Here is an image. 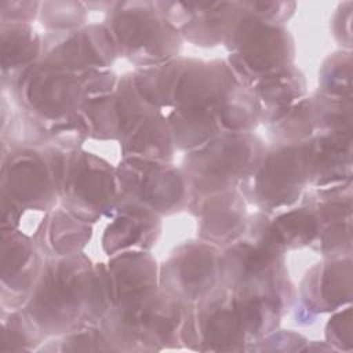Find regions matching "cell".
<instances>
[{
  "label": "cell",
  "mask_w": 353,
  "mask_h": 353,
  "mask_svg": "<svg viewBox=\"0 0 353 353\" xmlns=\"http://www.w3.org/2000/svg\"><path fill=\"white\" fill-rule=\"evenodd\" d=\"M117 175L94 156L73 154L65 157L59 167L58 192L62 193L69 210L83 221H91L113 208Z\"/></svg>",
  "instance_id": "3"
},
{
  "label": "cell",
  "mask_w": 353,
  "mask_h": 353,
  "mask_svg": "<svg viewBox=\"0 0 353 353\" xmlns=\"http://www.w3.org/2000/svg\"><path fill=\"white\" fill-rule=\"evenodd\" d=\"M189 323L190 339L199 345H207L205 349L233 350L247 336L232 291L203 298V302L197 303L196 317Z\"/></svg>",
  "instance_id": "7"
},
{
  "label": "cell",
  "mask_w": 353,
  "mask_h": 353,
  "mask_svg": "<svg viewBox=\"0 0 353 353\" xmlns=\"http://www.w3.org/2000/svg\"><path fill=\"white\" fill-rule=\"evenodd\" d=\"M108 305L98 276L77 255L51 263L36 285L29 316L46 332H72L77 321L101 317Z\"/></svg>",
  "instance_id": "1"
},
{
  "label": "cell",
  "mask_w": 353,
  "mask_h": 353,
  "mask_svg": "<svg viewBox=\"0 0 353 353\" xmlns=\"http://www.w3.org/2000/svg\"><path fill=\"white\" fill-rule=\"evenodd\" d=\"M215 193L216 196L204 204L207 211L203 218V232L211 240L232 237L241 228L240 221L244 215V207H241L240 197L230 190L222 194L221 192Z\"/></svg>",
  "instance_id": "13"
},
{
  "label": "cell",
  "mask_w": 353,
  "mask_h": 353,
  "mask_svg": "<svg viewBox=\"0 0 353 353\" xmlns=\"http://www.w3.org/2000/svg\"><path fill=\"white\" fill-rule=\"evenodd\" d=\"M255 141L250 135L232 134L210 142L189 157V176L203 193L226 190L234 179L245 178L262 159Z\"/></svg>",
  "instance_id": "2"
},
{
  "label": "cell",
  "mask_w": 353,
  "mask_h": 353,
  "mask_svg": "<svg viewBox=\"0 0 353 353\" xmlns=\"http://www.w3.org/2000/svg\"><path fill=\"white\" fill-rule=\"evenodd\" d=\"M310 301L314 309L332 310L350 298V261H342L327 266L309 283Z\"/></svg>",
  "instance_id": "12"
},
{
  "label": "cell",
  "mask_w": 353,
  "mask_h": 353,
  "mask_svg": "<svg viewBox=\"0 0 353 353\" xmlns=\"http://www.w3.org/2000/svg\"><path fill=\"white\" fill-rule=\"evenodd\" d=\"M219 262L210 245H189L167 263V272L161 279L175 299L197 302L211 290Z\"/></svg>",
  "instance_id": "9"
},
{
  "label": "cell",
  "mask_w": 353,
  "mask_h": 353,
  "mask_svg": "<svg viewBox=\"0 0 353 353\" xmlns=\"http://www.w3.org/2000/svg\"><path fill=\"white\" fill-rule=\"evenodd\" d=\"M48 221V244L54 251L62 252V255H72L69 252L79 250L84 244L90 228L83 219H73L63 212H54Z\"/></svg>",
  "instance_id": "14"
},
{
  "label": "cell",
  "mask_w": 353,
  "mask_h": 353,
  "mask_svg": "<svg viewBox=\"0 0 353 353\" xmlns=\"http://www.w3.org/2000/svg\"><path fill=\"white\" fill-rule=\"evenodd\" d=\"M150 10H120L112 23L117 47L124 57L148 62L163 61L175 51V32Z\"/></svg>",
  "instance_id": "6"
},
{
  "label": "cell",
  "mask_w": 353,
  "mask_h": 353,
  "mask_svg": "<svg viewBox=\"0 0 353 353\" xmlns=\"http://www.w3.org/2000/svg\"><path fill=\"white\" fill-rule=\"evenodd\" d=\"M109 225L103 247L109 254L127 252V250L146 248L153 244L159 232L156 214L135 203H128Z\"/></svg>",
  "instance_id": "11"
},
{
  "label": "cell",
  "mask_w": 353,
  "mask_h": 353,
  "mask_svg": "<svg viewBox=\"0 0 353 353\" xmlns=\"http://www.w3.org/2000/svg\"><path fill=\"white\" fill-rule=\"evenodd\" d=\"M10 159V165H4L3 190L10 189L11 204H29L36 208H46L52 203L58 192L59 167L48 168V163L40 153L25 152Z\"/></svg>",
  "instance_id": "8"
},
{
  "label": "cell",
  "mask_w": 353,
  "mask_h": 353,
  "mask_svg": "<svg viewBox=\"0 0 353 353\" xmlns=\"http://www.w3.org/2000/svg\"><path fill=\"white\" fill-rule=\"evenodd\" d=\"M117 181L120 189L134 199L132 203L153 212L178 208L188 186L183 176L168 164L135 157L124 160Z\"/></svg>",
  "instance_id": "5"
},
{
  "label": "cell",
  "mask_w": 353,
  "mask_h": 353,
  "mask_svg": "<svg viewBox=\"0 0 353 353\" xmlns=\"http://www.w3.org/2000/svg\"><path fill=\"white\" fill-rule=\"evenodd\" d=\"M256 18L237 25L233 41L239 48L240 62L248 70H272L288 62L291 44L287 34L277 28L259 23Z\"/></svg>",
  "instance_id": "10"
},
{
  "label": "cell",
  "mask_w": 353,
  "mask_h": 353,
  "mask_svg": "<svg viewBox=\"0 0 353 353\" xmlns=\"http://www.w3.org/2000/svg\"><path fill=\"white\" fill-rule=\"evenodd\" d=\"M306 179H309L307 142L263 154L245 176V182H252L255 193L252 200L266 207L292 203Z\"/></svg>",
  "instance_id": "4"
}]
</instances>
